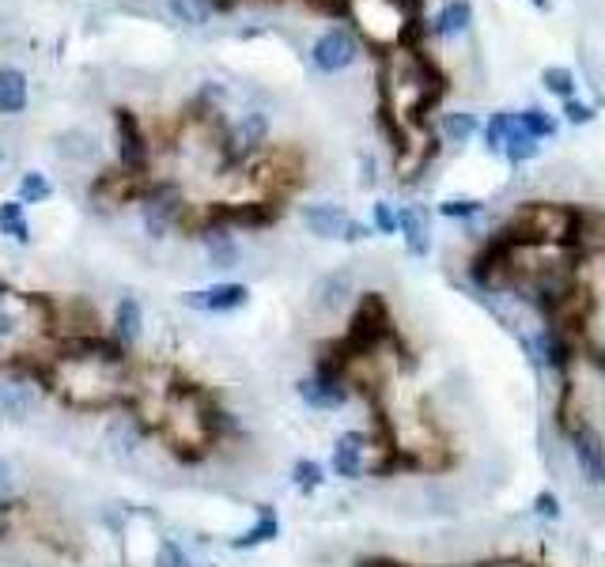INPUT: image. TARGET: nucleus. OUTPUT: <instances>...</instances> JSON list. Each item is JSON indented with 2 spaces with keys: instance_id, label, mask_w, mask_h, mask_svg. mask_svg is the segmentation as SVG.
Masks as SVG:
<instances>
[{
  "instance_id": "f257e3e1",
  "label": "nucleus",
  "mask_w": 605,
  "mask_h": 567,
  "mask_svg": "<svg viewBox=\"0 0 605 567\" xmlns=\"http://www.w3.org/2000/svg\"><path fill=\"white\" fill-rule=\"evenodd\" d=\"M500 235L515 242V246H564L575 242L579 235V212L568 205H553V201H530L519 205L515 216L507 220Z\"/></svg>"
},
{
  "instance_id": "f03ea898",
  "label": "nucleus",
  "mask_w": 605,
  "mask_h": 567,
  "mask_svg": "<svg viewBox=\"0 0 605 567\" xmlns=\"http://www.w3.org/2000/svg\"><path fill=\"white\" fill-rule=\"evenodd\" d=\"M299 397L311 405V409H341L348 401V378H345V367L333 360V356H322L318 360V367H314V375L299 378Z\"/></svg>"
},
{
  "instance_id": "7ed1b4c3",
  "label": "nucleus",
  "mask_w": 605,
  "mask_h": 567,
  "mask_svg": "<svg viewBox=\"0 0 605 567\" xmlns=\"http://www.w3.org/2000/svg\"><path fill=\"white\" fill-rule=\"evenodd\" d=\"M303 224L311 227V235H318V239L356 242V239H367V235H371V227L356 224L345 208H337V205H307L303 208Z\"/></svg>"
},
{
  "instance_id": "20e7f679",
  "label": "nucleus",
  "mask_w": 605,
  "mask_h": 567,
  "mask_svg": "<svg viewBox=\"0 0 605 567\" xmlns=\"http://www.w3.org/2000/svg\"><path fill=\"white\" fill-rule=\"evenodd\" d=\"M571 458L579 465V473H583V481L587 484H605V439L598 435V428H583L571 431Z\"/></svg>"
},
{
  "instance_id": "39448f33",
  "label": "nucleus",
  "mask_w": 605,
  "mask_h": 567,
  "mask_svg": "<svg viewBox=\"0 0 605 567\" xmlns=\"http://www.w3.org/2000/svg\"><path fill=\"white\" fill-rule=\"evenodd\" d=\"M114 129H118L121 167H125V171H144V163H148V140L140 133L137 114L125 110V106H118V110H114Z\"/></svg>"
},
{
  "instance_id": "423d86ee",
  "label": "nucleus",
  "mask_w": 605,
  "mask_h": 567,
  "mask_svg": "<svg viewBox=\"0 0 605 567\" xmlns=\"http://www.w3.org/2000/svg\"><path fill=\"white\" fill-rule=\"evenodd\" d=\"M171 224H182V201H178L174 189L159 186L144 197V227H148V235L163 239L171 231Z\"/></svg>"
},
{
  "instance_id": "0eeeda50",
  "label": "nucleus",
  "mask_w": 605,
  "mask_h": 567,
  "mask_svg": "<svg viewBox=\"0 0 605 567\" xmlns=\"http://www.w3.org/2000/svg\"><path fill=\"white\" fill-rule=\"evenodd\" d=\"M250 299V288L246 284H212V288H201V292H186L182 303L193 310H205V314H227V310L246 307Z\"/></svg>"
},
{
  "instance_id": "6e6552de",
  "label": "nucleus",
  "mask_w": 605,
  "mask_h": 567,
  "mask_svg": "<svg viewBox=\"0 0 605 567\" xmlns=\"http://www.w3.org/2000/svg\"><path fill=\"white\" fill-rule=\"evenodd\" d=\"M356 61V38L345 27H333L314 42V65L322 72H341Z\"/></svg>"
},
{
  "instance_id": "1a4fd4ad",
  "label": "nucleus",
  "mask_w": 605,
  "mask_h": 567,
  "mask_svg": "<svg viewBox=\"0 0 605 567\" xmlns=\"http://www.w3.org/2000/svg\"><path fill=\"white\" fill-rule=\"evenodd\" d=\"M363 454H367V435H363V431H345V435H337V443H333L329 469H333L337 477H345V481H360Z\"/></svg>"
},
{
  "instance_id": "9d476101",
  "label": "nucleus",
  "mask_w": 605,
  "mask_h": 567,
  "mask_svg": "<svg viewBox=\"0 0 605 567\" xmlns=\"http://www.w3.org/2000/svg\"><path fill=\"white\" fill-rule=\"evenodd\" d=\"M398 231L405 235V246H409L413 258H428V250H432V231H428V212H424V208L401 205Z\"/></svg>"
},
{
  "instance_id": "9b49d317",
  "label": "nucleus",
  "mask_w": 605,
  "mask_h": 567,
  "mask_svg": "<svg viewBox=\"0 0 605 567\" xmlns=\"http://www.w3.org/2000/svg\"><path fill=\"white\" fill-rule=\"evenodd\" d=\"M537 356H541V363L545 367H553V371H568L571 367V344H568V337H564V329H556V326H549L541 337H537Z\"/></svg>"
},
{
  "instance_id": "f8f14e48",
  "label": "nucleus",
  "mask_w": 605,
  "mask_h": 567,
  "mask_svg": "<svg viewBox=\"0 0 605 567\" xmlns=\"http://www.w3.org/2000/svg\"><path fill=\"white\" fill-rule=\"evenodd\" d=\"M273 537H280V518L273 507H261L258 522L246 533H239V537L231 541V549H258V545H269Z\"/></svg>"
},
{
  "instance_id": "ddd939ff",
  "label": "nucleus",
  "mask_w": 605,
  "mask_h": 567,
  "mask_svg": "<svg viewBox=\"0 0 605 567\" xmlns=\"http://www.w3.org/2000/svg\"><path fill=\"white\" fill-rule=\"evenodd\" d=\"M27 106V76L19 69H0V114H19Z\"/></svg>"
},
{
  "instance_id": "4468645a",
  "label": "nucleus",
  "mask_w": 605,
  "mask_h": 567,
  "mask_svg": "<svg viewBox=\"0 0 605 567\" xmlns=\"http://www.w3.org/2000/svg\"><path fill=\"white\" fill-rule=\"evenodd\" d=\"M140 326H144V314H140V303L133 299V295H125L118 303V314H114V337H118V344L125 348V344H133L140 337Z\"/></svg>"
},
{
  "instance_id": "2eb2a0df",
  "label": "nucleus",
  "mask_w": 605,
  "mask_h": 567,
  "mask_svg": "<svg viewBox=\"0 0 605 567\" xmlns=\"http://www.w3.org/2000/svg\"><path fill=\"white\" fill-rule=\"evenodd\" d=\"M348 295H352V273H329L318 280L314 299H318L322 310H341V303H345Z\"/></svg>"
},
{
  "instance_id": "dca6fc26",
  "label": "nucleus",
  "mask_w": 605,
  "mask_h": 567,
  "mask_svg": "<svg viewBox=\"0 0 605 567\" xmlns=\"http://www.w3.org/2000/svg\"><path fill=\"white\" fill-rule=\"evenodd\" d=\"M261 137H265V118H261V114L246 118L239 129L231 133V140H227V148H231V159H242V155H250L261 144Z\"/></svg>"
},
{
  "instance_id": "f3484780",
  "label": "nucleus",
  "mask_w": 605,
  "mask_h": 567,
  "mask_svg": "<svg viewBox=\"0 0 605 567\" xmlns=\"http://www.w3.org/2000/svg\"><path fill=\"white\" fill-rule=\"evenodd\" d=\"M503 152H507V159L519 167V163H526V159H534L537 152H541V144H537V137L530 133V129H522L519 118L511 121V133H507V144H503Z\"/></svg>"
},
{
  "instance_id": "a211bd4d",
  "label": "nucleus",
  "mask_w": 605,
  "mask_h": 567,
  "mask_svg": "<svg viewBox=\"0 0 605 567\" xmlns=\"http://www.w3.org/2000/svg\"><path fill=\"white\" fill-rule=\"evenodd\" d=\"M208 261L216 265V269H235L239 265V246L231 242L227 231H208Z\"/></svg>"
},
{
  "instance_id": "6ab92c4d",
  "label": "nucleus",
  "mask_w": 605,
  "mask_h": 567,
  "mask_svg": "<svg viewBox=\"0 0 605 567\" xmlns=\"http://www.w3.org/2000/svg\"><path fill=\"white\" fill-rule=\"evenodd\" d=\"M0 235L16 242H31V227L23 220V201H4L0 205Z\"/></svg>"
},
{
  "instance_id": "aec40b11",
  "label": "nucleus",
  "mask_w": 605,
  "mask_h": 567,
  "mask_svg": "<svg viewBox=\"0 0 605 567\" xmlns=\"http://www.w3.org/2000/svg\"><path fill=\"white\" fill-rule=\"evenodd\" d=\"M292 481L303 496H311V492H318V488L326 484V469L318 462H311V458H299V462L292 465Z\"/></svg>"
},
{
  "instance_id": "412c9836",
  "label": "nucleus",
  "mask_w": 605,
  "mask_h": 567,
  "mask_svg": "<svg viewBox=\"0 0 605 567\" xmlns=\"http://www.w3.org/2000/svg\"><path fill=\"white\" fill-rule=\"evenodd\" d=\"M469 16H473V8H469V0H450L447 8H443V16H439V35H458V31H466L469 27Z\"/></svg>"
},
{
  "instance_id": "4be33fe9",
  "label": "nucleus",
  "mask_w": 605,
  "mask_h": 567,
  "mask_svg": "<svg viewBox=\"0 0 605 567\" xmlns=\"http://www.w3.org/2000/svg\"><path fill=\"white\" fill-rule=\"evenodd\" d=\"M212 8H216V0H171V12L182 19V23H190V27L208 23Z\"/></svg>"
},
{
  "instance_id": "5701e85b",
  "label": "nucleus",
  "mask_w": 605,
  "mask_h": 567,
  "mask_svg": "<svg viewBox=\"0 0 605 567\" xmlns=\"http://www.w3.org/2000/svg\"><path fill=\"white\" fill-rule=\"evenodd\" d=\"M50 193L53 189H50V182H46V174L31 171L19 178V201H23V205H38V201H46Z\"/></svg>"
},
{
  "instance_id": "b1692460",
  "label": "nucleus",
  "mask_w": 605,
  "mask_h": 567,
  "mask_svg": "<svg viewBox=\"0 0 605 567\" xmlns=\"http://www.w3.org/2000/svg\"><path fill=\"white\" fill-rule=\"evenodd\" d=\"M519 125L522 129H530L537 140H545V137H556V121L545 114V110H522L519 114Z\"/></svg>"
},
{
  "instance_id": "393cba45",
  "label": "nucleus",
  "mask_w": 605,
  "mask_h": 567,
  "mask_svg": "<svg viewBox=\"0 0 605 567\" xmlns=\"http://www.w3.org/2000/svg\"><path fill=\"white\" fill-rule=\"evenodd\" d=\"M156 567H193V560L178 541L167 537V541H159V549H156Z\"/></svg>"
},
{
  "instance_id": "a878e982",
  "label": "nucleus",
  "mask_w": 605,
  "mask_h": 567,
  "mask_svg": "<svg viewBox=\"0 0 605 567\" xmlns=\"http://www.w3.org/2000/svg\"><path fill=\"white\" fill-rule=\"evenodd\" d=\"M443 133H447L450 140H469L477 133V118H473V114H447Z\"/></svg>"
},
{
  "instance_id": "bb28decb",
  "label": "nucleus",
  "mask_w": 605,
  "mask_h": 567,
  "mask_svg": "<svg viewBox=\"0 0 605 567\" xmlns=\"http://www.w3.org/2000/svg\"><path fill=\"white\" fill-rule=\"evenodd\" d=\"M511 114H492V121H488V133H484V140H488V148L492 152H503V144H507V133H511Z\"/></svg>"
},
{
  "instance_id": "cd10ccee",
  "label": "nucleus",
  "mask_w": 605,
  "mask_h": 567,
  "mask_svg": "<svg viewBox=\"0 0 605 567\" xmlns=\"http://www.w3.org/2000/svg\"><path fill=\"white\" fill-rule=\"evenodd\" d=\"M439 212L450 216V220H458V216L469 220V216H477V212H481V201H473V197H450V201L439 205Z\"/></svg>"
},
{
  "instance_id": "c85d7f7f",
  "label": "nucleus",
  "mask_w": 605,
  "mask_h": 567,
  "mask_svg": "<svg viewBox=\"0 0 605 567\" xmlns=\"http://www.w3.org/2000/svg\"><path fill=\"white\" fill-rule=\"evenodd\" d=\"M541 80H545V87H549V91H556V95H564V99H571V87H575V76H571L568 69H545V72H541Z\"/></svg>"
},
{
  "instance_id": "c756f323",
  "label": "nucleus",
  "mask_w": 605,
  "mask_h": 567,
  "mask_svg": "<svg viewBox=\"0 0 605 567\" xmlns=\"http://www.w3.org/2000/svg\"><path fill=\"white\" fill-rule=\"evenodd\" d=\"M371 216H375V231H382V235H394V231H398V212L386 205V201L371 205Z\"/></svg>"
},
{
  "instance_id": "7c9ffc66",
  "label": "nucleus",
  "mask_w": 605,
  "mask_h": 567,
  "mask_svg": "<svg viewBox=\"0 0 605 567\" xmlns=\"http://www.w3.org/2000/svg\"><path fill=\"white\" fill-rule=\"evenodd\" d=\"M534 515L545 518V522H556V518L564 515V511H560V499H556V492H537Z\"/></svg>"
},
{
  "instance_id": "2f4dec72",
  "label": "nucleus",
  "mask_w": 605,
  "mask_h": 567,
  "mask_svg": "<svg viewBox=\"0 0 605 567\" xmlns=\"http://www.w3.org/2000/svg\"><path fill=\"white\" fill-rule=\"evenodd\" d=\"M311 4L318 8V12H326V16H333V19H341V16L352 12V4H348V0H311Z\"/></svg>"
},
{
  "instance_id": "473e14b6",
  "label": "nucleus",
  "mask_w": 605,
  "mask_h": 567,
  "mask_svg": "<svg viewBox=\"0 0 605 567\" xmlns=\"http://www.w3.org/2000/svg\"><path fill=\"white\" fill-rule=\"evenodd\" d=\"M564 114H568V121H575V125H583V121L594 118V110H590L587 103H575V99H568V103H564Z\"/></svg>"
},
{
  "instance_id": "72a5a7b5",
  "label": "nucleus",
  "mask_w": 605,
  "mask_h": 567,
  "mask_svg": "<svg viewBox=\"0 0 605 567\" xmlns=\"http://www.w3.org/2000/svg\"><path fill=\"white\" fill-rule=\"evenodd\" d=\"M12 499V469H8V462H0V507Z\"/></svg>"
},
{
  "instance_id": "f704fd0d",
  "label": "nucleus",
  "mask_w": 605,
  "mask_h": 567,
  "mask_svg": "<svg viewBox=\"0 0 605 567\" xmlns=\"http://www.w3.org/2000/svg\"><path fill=\"white\" fill-rule=\"evenodd\" d=\"M360 567H405V564H398V560H363Z\"/></svg>"
},
{
  "instance_id": "c9c22d12",
  "label": "nucleus",
  "mask_w": 605,
  "mask_h": 567,
  "mask_svg": "<svg viewBox=\"0 0 605 567\" xmlns=\"http://www.w3.org/2000/svg\"><path fill=\"white\" fill-rule=\"evenodd\" d=\"M4 333H12V314L0 310V337H4Z\"/></svg>"
},
{
  "instance_id": "e433bc0d",
  "label": "nucleus",
  "mask_w": 605,
  "mask_h": 567,
  "mask_svg": "<svg viewBox=\"0 0 605 567\" xmlns=\"http://www.w3.org/2000/svg\"><path fill=\"white\" fill-rule=\"evenodd\" d=\"M534 4H537V8H545V4H549V0H534Z\"/></svg>"
},
{
  "instance_id": "4c0bfd02",
  "label": "nucleus",
  "mask_w": 605,
  "mask_h": 567,
  "mask_svg": "<svg viewBox=\"0 0 605 567\" xmlns=\"http://www.w3.org/2000/svg\"><path fill=\"white\" fill-rule=\"evenodd\" d=\"M500 567H519V564H500Z\"/></svg>"
}]
</instances>
